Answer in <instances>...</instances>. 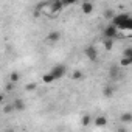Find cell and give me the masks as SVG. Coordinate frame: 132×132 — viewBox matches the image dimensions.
I'll return each mask as SVG.
<instances>
[{
    "mask_svg": "<svg viewBox=\"0 0 132 132\" xmlns=\"http://www.w3.org/2000/svg\"><path fill=\"white\" fill-rule=\"evenodd\" d=\"M82 2H92V0H82Z\"/></svg>",
    "mask_w": 132,
    "mask_h": 132,
    "instance_id": "cell-25",
    "label": "cell"
},
{
    "mask_svg": "<svg viewBox=\"0 0 132 132\" xmlns=\"http://www.w3.org/2000/svg\"><path fill=\"white\" fill-rule=\"evenodd\" d=\"M62 10H64L62 0H53V2L50 3V11H51L53 14H56V13H59V11H62Z\"/></svg>",
    "mask_w": 132,
    "mask_h": 132,
    "instance_id": "cell-5",
    "label": "cell"
},
{
    "mask_svg": "<svg viewBox=\"0 0 132 132\" xmlns=\"http://www.w3.org/2000/svg\"><path fill=\"white\" fill-rule=\"evenodd\" d=\"M47 39H48L50 42H57V40L61 39V33H59V31H51Z\"/></svg>",
    "mask_w": 132,
    "mask_h": 132,
    "instance_id": "cell-9",
    "label": "cell"
},
{
    "mask_svg": "<svg viewBox=\"0 0 132 132\" xmlns=\"http://www.w3.org/2000/svg\"><path fill=\"white\" fill-rule=\"evenodd\" d=\"M53 75H54V78L56 79H61L65 73H67V69H65V65H62V64H57V65H54V67L50 70Z\"/></svg>",
    "mask_w": 132,
    "mask_h": 132,
    "instance_id": "cell-3",
    "label": "cell"
},
{
    "mask_svg": "<svg viewBox=\"0 0 132 132\" xmlns=\"http://www.w3.org/2000/svg\"><path fill=\"white\" fill-rule=\"evenodd\" d=\"M104 48L106 50H112L113 48V39L112 37H104Z\"/></svg>",
    "mask_w": 132,
    "mask_h": 132,
    "instance_id": "cell-13",
    "label": "cell"
},
{
    "mask_svg": "<svg viewBox=\"0 0 132 132\" xmlns=\"http://www.w3.org/2000/svg\"><path fill=\"white\" fill-rule=\"evenodd\" d=\"M78 0H62V5L64 8H67V6H72V5H76Z\"/></svg>",
    "mask_w": 132,
    "mask_h": 132,
    "instance_id": "cell-18",
    "label": "cell"
},
{
    "mask_svg": "<svg viewBox=\"0 0 132 132\" xmlns=\"http://www.w3.org/2000/svg\"><path fill=\"white\" fill-rule=\"evenodd\" d=\"M120 65H121V67H129V65H132V57H126V56H123Z\"/></svg>",
    "mask_w": 132,
    "mask_h": 132,
    "instance_id": "cell-15",
    "label": "cell"
},
{
    "mask_svg": "<svg viewBox=\"0 0 132 132\" xmlns=\"http://www.w3.org/2000/svg\"><path fill=\"white\" fill-rule=\"evenodd\" d=\"M120 120H121L123 123H132V113H130V112H124V113H121Z\"/></svg>",
    "mask_w": 132,
    "mask_h": 132,
    "instance_id": "cell-12",
    "label": "cell"
},
{
    "mask_svg": "<svg viewBox=\"0 0 132 132\" xmlns=\"http://www.w3.org/2000/svg\"><path fill=\"white\" fill-rule=\"evenodd\" d=\"M36 87H37V84H28V86H27V87H25V89H27V90H28V92H31V90H34V89H36Z\"/></svg>",
    "mask_w": 132,
    "mask_h": 132,
    "instance_id": "cell-24",
    "label": "cell"
},
{
    "mask_svg": "<svg viewBox=\"0 0 132 132\" xmlns=\"http://www.w3.org/2000/svg\"><path fill=\"white\" fill-rule=\"evenodd\" d=\"M113 16H115V14H113V11H112V10H106V11H104V17H106L107 20H112V19H113Z\"/></svg>",
    "mask_w": 132,
    "mask_h": 132,
    "instance_id": "cell-19",
    "label": "cell"
},
{
    "mask_svg": "<svg viewBox=\"0 0 132 132\" xmlns=\"http://www.w3.org/2000/svg\"><path fill=\"white\" fill-rule=\"evenodd\" d=\"M53 81H56V78H54V75H53L51 72H48V73H45V75L42 76V82H45V84H50V82H53Z\"/></svg>",
    "mask_w": 132,
    "mask_h": 132,
    "instance_id": "cell-7",
    "label": "cell"
},
{
    "mask_svg": "<svg viewBox=\"0 0 132 132\" xmlns=\"http://www.w3.org/2000/svg\"><path fill=\"white\" fill-rule=\"evenodd\" d=\"M19 79H20V75H19V73L13 72V73L10 75V81H13V82H19Z\"/></svg>",
    "mask_w": 132,
    "mask_h": 132,
    "instance_id": "cell-17",
    "label": "cell"
},
{
    "mask_svg": "<svg viewBox=\"0 0 132 132\" xmlns=\"http://www.w3.org/2000/svg\"><path fill=\"white\" fill-rule=\"evenodd\" d=\"M92 11H93L92 2H84V3H82V13H84V14H90Z\"/></svg>",
    "mask_w": 132,
    "mask_h": 132,
    "instance_id": "cell-8",
    "label": "cell"
},
{
    "mask_svg": "<svg viewBox=\"0 0 132 132\" xmlns=\"http://www.w3.org/2000/svg\"><path fill=\"white\" fill-rule=\"evenodd\" d=\"M72 78H73L75 81H79V79H82V72H79V70H75V72H73V75H72Z\"/></svg>",
    "mask_w": 132,
    "mask_h": 132,
    "instance_id": "cell-16",
    "label": "cell"
},
{
    "mask_svg": "<svg viewBox=\"0 0 132 132\" xmlns=\"http://www.w3.org/2000/svg\"><path fill=\"white\" fill-rule=\"evenodd\" d=\"M124 31H132V17L126 22V25H124Z\"/></svg>",
    "mask_w": 132,
    "mask_h": 132,
    "instance_id": "cell-21",
    "label": "cell"
},
{
    "mask_svg": "<svg viewBox=\"0 0 132 132\" xmlns=\"http://www.w3.org/2000/svg\"><path fill=\"white\" fill-rule=\"evenodd\" d=\"M95 124H96L98 127H103V126L107 124V118L103 117V115H101V117H96V118H95Z\"/></svg>",
    "mask_w": 132,
    "mask_h": 132,
    "instance_id": "cell-10",
    "label": "cell"
},
{
    "mask_svg": "<svg viewBox=\"0 0 132 132\" xmlns=\"http://www.w3.org/2000/svg\"><path fill=\"white\" fill-rule=\"evenodd\" d=\"M129 19H130V16H129V14L121 13V14H115L110 23H113L118 30H124V25H126V22H127Z\"/></svg>",
    "mask_w": 132,
    "mask_h": 132,
    "instance_id": "cell-1",
    "label": "cell"
},
{
    "mask_svg": "<svg viewBox=\"0 0 132 132\" xmlns=\"http://www.w3.org/2000/svg\"><path fill=\"white\" fill-rule=\"evenodd\" d=\"M113 93H115V87H113L112 84H109V86H106V87L103 89V95H104V96H107V98L113 96Z\"/></svg>",
    "mask_w": 132,
    "mask_h": 132,
    "instance_id": "cell-6",
    "label": "cell"
},
{
    "mask_svg": "<svg viewBox=\"0 0 132 132\" xmlns=\"http://www.w3.org/2000/svg\"><path fill=\"white\" fill-rule=\"evenodd\" d=\"M84 54L87 56V59L89 61H96V57H98V50H96V47L95 45H87L86 47V50H84Z\"/></svg>",
    "mask_w": 132,
    "mask_h": 132,
    "instance_id": "cell-2",
    "label": "cell"
},
{
    "mask_svg": "<svg viewBox=\"0 0 132 132\" xmlns=\"http://www.w3.org/2000/svg\"><path fill=\"white\" fill-rule=\"evenodd\" d=\"M103 34H104V37H112V39H115L117 34H118V28H117L113 23H109V25L103 30Z\"/></svg>",
    "mask_w": 132,
    "mask_h": 132,
    "instance_id": "cell-4",
    "label": "cell"
},
{
    "mask_svg": "<svg viewBox=\"0 0 132 132\" xmlns=\"http://www.w3.org/2000/svg\"><path fill=\"white\" fill-rule=\"evenodd\" d=\"M11 110H16V109H14V104H8V106H5V109H3L5 113H10Z\"/></svg>",
    "mask_w": 132,
    "mask_h": 132,
    "instance_id": "cell-23",
    "label": "cell"
},
{
    "mask_svg": "<svg viewBox=\"0 0 132 132\" xmlns=\"http://www.w3.org/2000/svg\"><path fill=\"white\" fill-rule=\"evenodd\" d=\"M14 109L16 110H25V103H23V100H14Z\"/></svg>",
    "mask_w": 132,
    "mask_h": 132,
    "instance_id": "cell-11",
    "label": "cell"
},
{
    "mask_svg": "<svg viewBox=\"0 0 132 132\" xmlns=\"http://www.w3.org/2000/svg\"><path fill=\"white\" fill-rule=\"evenodd\" d=\"M90 121H92V117H90V115H84L81 123H82V126H89V124H90Z\"/></svg>",
    "mask_w": 132,
    "mask_h": 132,
    "instance_id": "cell-20",
    "label": "cell"
},
{
    "mask_svg": "<svg viewBox=\"0 0 132 132\" xmlns=\"http://www.w3.org/2000/svg\"><path fill=\"white\" fill-rule=\"evenodd\" d=\"M118 73H120L118 67H110V70H109V76H110L112 79H117V78H118Z\"/></svg>",
    "mask_w": 132,
    "mask_h": 132,
    "instance_id": "cell-14",
    "label": "cell"
},
{
    "mask_svg": "<svg viewBox=\"0 0 132 132\" xmlns=\"http://www.w3.org/2000/svg\"><path fill=\"white\" fill-rule=\"evenodd\" d=\"M123 56H126V57H132V47L126 48V50L123 51Z\"/></svg>",
    "mask_w": 132,
    "mask_h": 132,
    "instance_id": "cell-22",
    "label": "cell"
}]
</instances>
